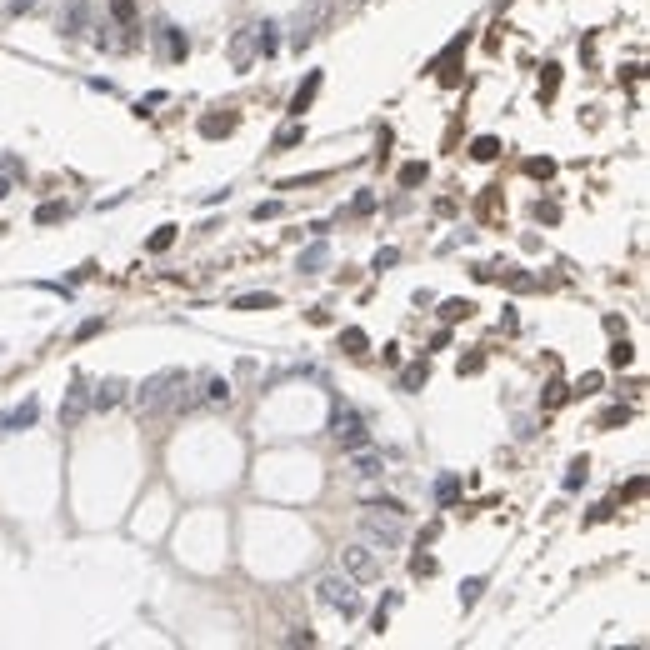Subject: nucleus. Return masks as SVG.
Returning a JSON list of instances; mask_svg holds the SVG:
<instances>
[{
	"instance_id": "473e14b6",
	"label": "nucleus",
	"mask_w": 650,
	"mask_h": 650,
	"mask_svg": "<svg viewBox=\"0 0 650 650\" xmlns=\"http://www.w3.org/2000/svg\"><path fill=\"white\" fill-rule=\"evenodd\" d=\"M630 360H635L630 341H615V345H611V365H630Z\"/></svg>"
},
{
	"instance_id": "2f4dec72",
	"label": "nucleus",
	"mask_w": 650,
	"mask_h": 650,
	"mask_svg": "<svg viewBox=\"0 0 650 650\" xmlns=\"http://www.w3.org/2000/svg\"><path fill=\"white\" fill-rule=\"evenodd\" d=\"M425 180V166L420 160H410V166H400V185H420Z\"/></svg>"
},
{
	"instance_id": "7ed1b4c3",
	"label": "nucleus",
	"mask_w": 650,
	"mask_h": 650,
	"mask_svg": "<svg viewBox=\"0 0 650 650\" xmlns=\"http://www.w3.org/2000/svg\"><path fill=\"white\" fill-rule=\"evenodd\" d=\"M276 30H281V25H270V20H250V25H240L235 40H231V66L245 70L255 56H276V50H281V35H276Z\"/></svg>"
},
{
	"instance_id": "9d476101",
	"label": "nucleus",
	"mask_w": 650,
	"mask_h": 650,
	"mask_svg": "<svg viewBox=\"0 0 650 650\" xmlns=\"http://www.w3.org/2000/svg\"><path fill=\"white\" fill-rule=\"evenodd\" d=\"M85 410H90V391H85V381H70V391H66V400H61V425L75 430V425L85 420Z\"/></svg>"
},
{
	"instance_id": "bb28decb",
	"label": "nucleus",
	"mask_w": 650,
	"mask_h": 650,
	"mask_svg": "<svg viewBox=\"0 0 650 650\" xmlns=\"http://www.w3.org/2000/svg\"><path fill=\"white\" fill-rule=\"evenodd\" d=\"M235 310H276V295H240Z\"/></svg>"
},
{
	"instance_id": "dca6fc26",
	"label": "nucleus",
	"mask_w": 650,
	"mask_h": 650,
	"mask_svg": "<svg viewBox=\"0 0 650 650\" xmlns=\"http://www.w3.org/2000/svg\"><path fill=\"white\" fill-rule=\"evenodd\" d=\"M315 90H320V70H310V75H305V85L295 90V100H290V111H295V116H305V105L315 100Z\"/></svg>"
},
{
	"instance_id": "20e7f679",
	"label": "nucleus",
	"mask_w": 650,
	"mask_h": 650,
	"mask_svg": "<svg viewBox=\"0 0 650 650\" xmlns=\"http://www.w3.org/2000/svg\"><path fill=\"white\" fill-rule=\"evenodd\" d=\"M315 601L325 606V611H336V615H345V620H355L360 611H365V601H360V590H355V580L341 570V575H320L315 580Z\"/></svg>"
},
{
	"instance_id": "1a4fd4ad",
	"label": "nucleus",
	"mask_w": 650,
	"mask_h": 650,
	"mask_svg": "<svg viewBox=\"0 0 650 650\" xmlns=\"http://www.w3.org/2000/svg\"><path fill=\"white\" fill-rule=\"evenodd\" d=\"M325 11H331V6H325V0H315L310 11H300V16H295V25H290V45H295V50H305V45L320 35V20H325Z\"/></svg>"
},
{
	"instance_id": "5701e85b",
	"label": "nucleus",
	"mask_w": 650,
	"mask_h": 650,
	"mask_svg": "<svg viewBox=\"0 0 650 650\" xmlns=\"http://www.w3.org/2000/svg\"><path fill=\"white\" fill-rule=\"evenodd\" d=\"M470 155H475V160H496V155H501V140H496V135H480V140L470 145Z\"/></svg>"
},
{
	"instance_id": "f8f14e48",
	"label": "nucleus",
	"mask_w": 650,
	"mask_h": 650,
	"mask_svg": "<svg viewBox=\"0 0 650 650\" xmlns=\"http://www.w3.org/2000/svg\"><path fill=\"white\" fill-rule=\"evenodd\" d=\"M125 391H130L125 381H116V375H105V381H100V386L90 391V405H95V410H111V405H121V400H125Z\"/></svg>"
},
{
	"instance_id": "9b49d317",
	"label": "nucleus",
	"mask_w": 650,
	"mask_h": 650,
	"mask_svg": "<svg viewBox=\"0 0 650 650\" xmlns=\"http://www.w3.org/2000/svg\"><path fill=\"white\" fill-rule=\"evenodd\" d=\"M40 420V405L35 400H25V405H16V410H6L0 415V436H16V430H30Z\"/></svg>"
},
{
	"instance_id": "423d86ee",
	"label": "nucleus",
	"mask_w": 650,
	"mask_h": 650,
	"mask_svg": "<svg viewBox=\"0 0 650 650\" xmlns=\"http://www.w3.org/2000/svg\"><path fill=\"white\" fill-rule=\"evenodd\" d=\"M331 436H336L345 450L365 441V420H360V410H355V405H336V410H331Z\"/></svg>"
},
{
	"instance_id": "6e6552de",
	"label": "nucleus",
	"mask_w": 650,
	"mask_h": 650,
	"mask_svg": "<svg viewBox=\"0 0 650 650\" xmlns=\"http://www.w3.org/2000/svg\"><path fill=\"white\" fill-rule=\"evenodd\" d=\"M85 30H95V6H90V0H70V6L61 11V35L80 40Z\"/></svg>"
},
{
	"instance_id": "2eb2a0df",
	"label": "nucleus",
	"mask_w": 650,
	"mask_h": 650,
	"mask_svg": "<svg viewBox=\"0 0 650 650\" xmlns=\"http://www.w3.org/2000/svg\"><path fill=\"white\" fill-rule=\"evenodd\" d=\"M341 350L345 355H365L370 350V336L360 331V325H345V331H341Z\"/></svg>"
},
{
	"instance_id": "0eeeda50",
	"label": "nucleus",
	"mask_w": 650,
	"mask_h": 650,
	"mask_svg": "<svg viewBox=\"0 0 650 650\" xmlns=\"http://www.w3.org/2000/svg\"><path fill=\"white\" fill-rule=\"evenodd\" d=\"M345 475H355V480H375V475H386V455L375 450V446H350V455H345Z\"/></svg>"
},
{
	"instance_id": "a878e982",
	"label": "nucleus",
	"mask_w": 650,
	"mask_h": 650,
	"mask_svg": "<svg viewBox=\"0 0 650 650\" xmlns=\"http://www.w3.org/2000/svg\"><path fill=\"white\" fill-rule=\"evenodd\" d=\"M455 491H460V480H455V475H441V480H436V501H441V505H450Z\"/></svg>"
},
{
	"instance_id": "a211bd4d",
	"label": "nucleus",
	"mask_w": 650,
	"mask_h": 650,
	"mask_svg": "<svg viewBox=\"0 0 650 650\" xmlns=\"http://www.w3.org/2000/svg\"><path fill=\"white\" fill-rule=\"evenodd\" d=\"M320 265H331V245L315 240L310 250H300V270H320Z\"/></svg>"
},
{
	"instance_id": "4468645a",
	"label": "nucleus",
	"mask_w": 650,
	"mask_h": 650,
	"mask_svg": "<svg viewBox=\"0 0 650 650\" xmlns=\"http://www.w3.org/2000/svg\"><path fill=\"white\" fill-rule=\"evenodd\" d=\"M155 35H160V50H166V61H185V35H180L176 25H160Z\"/></svg>"
},
{
	"instance_id": "f257e3e1",
	"label": "nucleus",
	"mask_w": 650,
	"mask_h": 650,
	"mask_svg": "<svg viewBox=\"0 0 650 650\" xmlns=\"http://www.w3.org/2000/svg\"><path fill=\"white\" fill-rule=\"evenodd\" d=\"M405 505L400 501H365L360 505V540L365 546H375V551H395L400 540H405Z\"/></svg>"
},
{
	"instance_id": "e433bc0d",
	"label": "nucleus",
	"mask_w": 650,
	"mask_h": 650,
	"mask_svg": "<svg viewBox=\"0 0 650 650\" xmlns=\"http://www.w3.org/2000/svg\"><path fill=\"white\" fill-rule=\"evenodd\" d=\"M620 420H630V405H615V410H606V420H601V425H620Z\"/></svg>"
},
{
	"instance_id": "393cba45",
	"label": "nucleus",
	"mask_w": 650,
	"mask_h": 650,
	"mask_svg": "<svg viewBox=\"0 0 650 650\" xmlns=\"http://www.w3.org/2000/svg\"><path fill=\"white\" fill-rule=\"evenodd\" d=\"M35 221H40V226H56V221H66V200H50V205H40V210H35Z\"/></svg>"
},
{
	"instance_id": "cd10ccee",
	"label": "nucleus",
	"mask_w": 650,
	"mask_h": 650,
	"mask_svg": "<svg viewBox=\"0 0 650 650\" xmlns=\"http://www.w3.org/2000/svg\"><path fill=\"white\" fill-rule=\"evenodd\" d=\"M560 85V66H546V75H540V100H551Z\"/></svg>"
},
{
	"instance_id": "c85d7f7f",
	"label": "nucleus",
	"mask_w": 650,
	"mask_h": 650,
	"mask_svg": "<svg viewBox=\"0 0 650 650\" xmlns=\"http://www.w3.org/2000/svg\"><path fill=\"white\" fill-rule=\"evenodd\" d=\"M480 590H485V580H480V575H475V580H465V585H460V606H465V611H470V606H475V601H480Z\"/></svg>"
},
{
	"instance_id": "4be33fe9",
	"label": "nucleus",
	"mask_w": 650,
	"mask_h": 650,
	"mask_svg": "<svg viewBox=\"0 0 650 650\" xmlns=\"http://www.w3.org/2000/svg\"><path fill=\"white\" fill-rule=\"evenodd\" d=\"M470 310H475L470 300H446V305H441V320H446V325H455V320H465Z\"/></svg>"
},
{
	"instance_id": "39448f33",
	"label": "nucleus",
	"mask_w": 650,
	"mask_h": 650,
	"mask_svg": "<svg viewBox=\"0 0 650 650\" xmlns=\"http://www.w3.org/2000/svg\"><path fill=\"white\" fill-rule=\"evenodd\" d=\"M341 570L360 585V580H381V551L365 546V540H350V546L341 551Z\"/></svg>"
},
{
	"instance_id": "f03ea898",
	"label": "nucleus",
	"mask_w": 650,
	"mask_h": 650,
	"mask_svg": "<svg viewBox=\"0 0 650 650\" xmlns=\"http://www.w3.org/2000/svg\"><path fill=\"white\" fill-rule=\"evenodd\" d=\"M135 405H140L145 415H155V410H185V405H195L190 375H185V370H160V375H150V381L135 391Z\"/></svg>"
},
{
	"instance_id": "ddd939ff",
	"label": "nucleus",
	"mask_w": 650,
	"mask_h": 650,
	"mask_svg": "<svg viewBox=\"0 0 650 650\" xmlns=\"http://www.w3.org/2000/svg\"><path fill=\"white\" fill-rule=\"evenodd\" d=\"M200 400L205 405H226L231 400V381H226V375H205V381H200Z\"/></svg>"
},
{
	"instance_id": "f704fd0d",
	"label": "nucleus",
	"mask_w": 650,
	"mask_h": 650,
	"mask_svg": "<svg viewBox=\"0 0 650 650\" xmlns=\"http://www.w3.org/2000/svg\"><path fill=\"white\" fill-rule=\"evenodd\" d=\"M410 570H415V575H436V560H430V556H415Z\"/></svg>"
},
{
	"instance_id": "ea45409f",
	"label": "nucleus",
	"mask_w": 650,
	"mask_h": 650,
	"mask_svg": "<svg viewBox=\"0 0 650 650\" xmlns=\"http://www.w3.org/2000/svg\"><path fill=\"white\" fill-rule=\"evenodd\" d=\"M400 260V250H381V255H375V270H386V265H395Z\"/></svg>"
},
{
	"instance_id": "72a5a7b5",
	"label": "nucleus",
	"mask_w": 650,
	"mask_h": 650,
	"mask_svg": "<svg viewBox=\"0 0 650 650\" xmlns=\"http://www.w3.org/2000/svg\"><path fill=\"white\" fill-rule=\"evenodd\" d=\"M595 391H601V375H580L575 381V395H595Z\"/></svg>"
},
{
	"instance_id": "f3484780",
	"label": "nucleus",
	"mask_w": 650,
	"mask_h": 650,
	"mask_svg": "<svg viewBox=\"0 0 650 650\" xmlns=\"http://www.w3.org/2000/svg\"><path fill=\"white\" fill-rule=\"evenodd\" d=\"M425 381H430V365H425V360H415V365L400 370V391H420Z\"/></svg>"
},
{
	"instance_id": "b1692460",
	"label": "nucleus",
	"mask_w": 650,
	"mask_h": 650,
	"mask_svg": "<svg viewBox=\"0 0 650 650\" xmlns=\"http://www.w3.org/2000/svg\"><path fill=\"white\" fill-rule=\"evenodd\" d=\"M111 16H116L125 30H135V0H111Z\"/></svg>"
},
{
	"instance_id": "6ab92c4d",
	"label": "nucleus",
	"mask_w": 650,
	"mask_h": 650,
	"mask_svg": "<svg viewBox=\"0 0 650 650\" xmlns=\"http://www.w3.org/2000/svg\"><path fill=\"white\" fill-rule=\"evenodd\" d=\"M200 130H205V135H231V130H235V116H205Z\"/></svg>"
},
{
	"instance_id": "4c0bfd02",
	"label": "nucleus",
	"mask_w": 650,
	"mask_h": 650,
	"mask_svg": "<svg viewBox=\"0 0 650 650\" xmlns=\"http://www.w3.org/2000/svg\"><path fill=\"white\" fill-rule=\"evenodd\" d=\"M286 645H315V635H310V630H290Z\"/></svg>"
},
{
	"instance_id": "a19ab883",
	"label": "nucleus",
	"mask_w": 650,
	"mask_h": 650,
	"mask_svg": "<svg viewBox=\"0 0 650 650\" xmlns=\"http://www.w3.org/2000/svg\"><path fill=\"white\" fill-rule=\"evenodd\" d=\"M560 400H565V386H560V381H551V395H546V405H560Z\"/></svg>"
},
{
	"instance_id": "58836bf2",
	"label": "nucleus",
	"mask_w": 650,
	"mask_h": 650,
	"mask_svg": "<svg viewBox=\"0 0 650 650\" xmlns=\"http://www.w3.org/2000/svg\"><path fill=\"white\" fill-rule=\"evenodd\" d=\"M265 215H281V205H276V200H260V205H255V221H265Z\"/></svg>"
},
{
	"instance_id": "aec40b11",
	"label": "nucleus",
	"mask_w": 650,
	"mask_h": 650,
	"mask_svg": "<svg viewBox=\"0 0 650 650\" xmlns=\"http://www.w3.org/2000/svg\"><path fill=\"white\" fill-rule=\"evenodd\" d=\"M585 475H590V460H585V455H575V460H570V470H565V491H580V480H585Z\"/></svg>"
},
{
	"instance_id": "7c9ffc66",
	"label": "nucleus",
	"mask_w": 650,
	"mask_h": 650,
	"mask_svg": "<svg viewBox=\"0 0 650 650\" xmlns=\"http://www.w3.org/2000/svg\"><path fill=\"white\" fill-rule=\"evenodd\" d=\"M171 245H176V226H160L150 235V250H171Z\"/></svg>"
},
{
	"instance_id": "79ce46f5",
	"label": "nucleus",
	"mask_w": 650,
	"mask_h": 650,
	"mask_svg": "<svg viewBox=\"0 0 650 650\" xmlns=\"http://www.w3.org/2000/svg\"><path fill=\"white\" fill-rule=\"evenodd\" d=\"M35 6H40V0H11V11H16V16H25V11H35Z\"/></svg>"
},
{
	"instance_id": "412c9836",
	"label": "nucleus",
	"mask_w": 650,
	"mask_h": 650,
	"mask_svg": "<svg viewBox=\"0 0 650 650\" xmlns=\"http://www.w3.org/2000/svg\"><path fill=\"white\" fill-rule=\"evenodd\" d=\"M305 140V125H281L276 130V150H290V145H300Z\"/></svg>"
},
{
	"instance_id": "c756f323",
	"label": "nucleus",
	"mask_w": 650,
	"mask_h": 650,
	"mask_svg": "<svg viewBox=\"0 0 650 650\" xmlns=\"http://www.w3.org/2000/svg\"><path fill=\"white\" fill-rule=\"evenodd\" d=\"M525 176H535V180H551V176H556V160H525Z\"/></svg>"
},
{
	"instance_id": "c9c22d12",
	"label": "nucleus",
	"mask_w": 650,
	"mask_h": 650,
	"mask_svg": "<svg viewBox=\"0 0 650 650\" xmlns=\"http://www.w3.org/2000/svg\"><path fill=\"white\" fill-rule=\"evenodd\" d=\"M485 365V355H460V375H475Z\"/></svg>"
}]
</instances>
